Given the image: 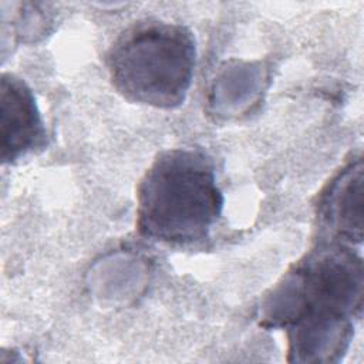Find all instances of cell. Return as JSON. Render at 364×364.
<instances>
[{
    "mask_svg": "<svg viewBox=\"0 0 364 364\" xmlns=\"http://www.w3.org/2000/svg\"><path fill=\"white\" fill-rule=\"evenodd\" d=\"M363 260L350 245L321 239L273 290L264 320L287 333L289 360L337 361L363 310Z\"/></svg>",
    "mask_w": 364,
    "mask_h": 364,
    "instance_id": "1",
    "label": "cell"
},
{
    "mask_svg": "<svg viewBox=\"0 0 364 364\" xmlns=\"http://www.w3.org/2000/svg\"><path fill=\"white\" fill-rule=\"evenodd\" d=\"M212 158L199 148L161 152L136 191V229L154 242L196 247L210 239L222 209Z\"/></svg>",
    "mask_w": 364,
    "mask_h": 364,
    "instance_id": "2",
    "label": "cell"
},
{
    "mask_svg": "<svg viewBox=\"0 0 364 364\" xmlns=\"http://www.w3.org/2000/svg\"><path fill=\"white\" fill-rule=\"evenodd\" d=\"M105 63L114 88L125 100L172 109L183 104L192 84L195 37L178 23L135 21L114 40Z\"/></svg>",
    "mask_w": 364,
    "mask_h": 364,
    "instance_id": "3",
    "label": "cell"
},
{
    "mask_svg": "<svg viewBox=\"0 0 364 364\" xmlns=\"http://www.w3.org/2000/svg\"><path fill=\"white\" fill-rule=\"evenodd\" d=\"M47 145V131L31 88L14 74L0 81V158L14 164Z\"/></svg>",
    "mask_w": 364,
    "mask_h": 364,
    "instance_id": "4",
    "label": "cell"
},
{
    "mask_svg": "<svg viewBox=\"0 0 364 364\" xmlns=\"http://www.w3.org/2000/svg\"><path fill=\"white\" fill-rule=\"evenodd\" d=\"M317 218L326 239L347 245L363 240V161L347 164L321 192Z\"/></svg>",
    "mask_w": 364,
    "mask_h": 364,
    "instance_id": "5",
    "label": "cell"
}]
</instances>
